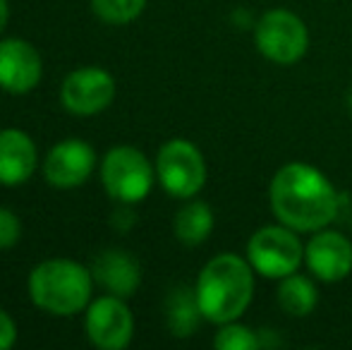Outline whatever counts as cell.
I'll list each match as a JSON object with an SVG mask.
<instances>
[{
  "mask_svg": "<svg viewBox=\"0 0 352 350\" xmlns=\"http://www.w3.org/2000/svg\"><path fill=\"white\" fill-rule=\"evenodd\" d=\"M269 206L276 221L297 233H316L338 219L340 195L316 166L290 161L271 177Z\"/></svg>",
  "mask_w": 352,
  "mask_h": 350,
  "instance_id": "1",
  "label": "cell"
},
{
  "mask_svg": "<svg viewBox=\"0 0 352 350\" xmlns=\"http://www.w3.org/2000/svg\"><path fill=\"white\" fill-rule=\"evenodd\" d=\"M254 274L247 257L221 252L204 264L197 276V300L206 322L228 324L240 319L254 300Z\"/></svg>",
  "mask_w": 352,
  "mask_h": 350,
  "instance_id": "2",
  "label": "cell"
},
{
  "mask_svg": "<svg viewBox=\"0 0 352 350\" xmlns=\"http://www.w3.org/2000/svg\"><path fill=\"white\" fill-rule=\"evenodd\" d=\"M32 303L53 317H72L89 307L94 274L74 259L56 257L34 266L27 281Z\"/></svg>",
  "mask_w": 352,
  "mask_h": 350,
  "instance_id": "3",
  "label": "cell"
},
{
  "mask_svg": "<svg viewBox=\"0 0 352 350\" xmlns=\"http://www.w3.org/2000/svg\"><path fill=\"white\" fill-rule=\"evenodd\" d=\"M245 257L252 269L269 281H280L305 264V243L300 233L285 223L261 226L250 235Z\"/></svg>",
  "mask_w": 352,
  "mask_h": 350,
  "instance_id": "4",
  "label": "cell"
},
{
  "mask_svg": "<svg viewBox=\"0 0 352 350\" xmlns=\"http://www.w3.org/2000/svg\"><path fill=\"white\" fill-rule=\"evenodd\" d=\"M156 182V166L137 146H113L101 161V185L118 204H140Z\"/></svg>",
  "mask_w": 352,
  "mask_h": 350,
  "instance_id": "5",
  "label": "cell"
},
{
  "mask_svg": "<svg viewBox=\"0 0 352 350\" xmlns=\"http://www.w3.org/2000/svg\"><path fill=\"white\" fill-rule=\"evenodd\" d=\"M256 51L269 63L280 67L295 65L309 51V29L292 10H266L254 24Z\"/></svg>",
  "mask_w": 352,
  "mask_h": 350,
  "instance_id": "6",
  "label": "cell"
},
{
  "mask_svg": "<svg viewBox=\"0 0 352 350\" xmlns=\"http://www.w3.org/2000/svg\"><path fill=\"white\" fill-rule=\"evenodd\" d=\"M156 180L175 199H192L206 185V161L201 149L190 140H168L156 154Z\"/></svg>",
  "mask_w": 352,
  "mask_h": 350,
  "instance_id": "7",
  "label": "cell"
},
{
  "mask_svg": "<svg viewBox=\"0 0 352 350\" xmlns=\"http://www.w3.org/2000/svg\"><path fill=\"white\" fill-rule=\"evenodd\" d=\"M84 331L98 350H122L135 336V317L125 298L101 295L84 309Z\"/></svg>",
  "mask_w": 352,
  "mask_h": 350,
  "instance_id": "8",
  "label": "cell"
},
{
  "mask_svg": "<svg viewBox=\"0 0 352 350\" xmlns=\"http://www.w3.org/2000/svg\"><path fill=\"white\" fill-rule=\"evenodd\" d=\"M116 98V80L103 67H77L63 80L60 101L72 116H96Z\"/></svg>",
  "mask_w": 352,
  "mask_h": 350,
  "instance_id": "9",
  "label": "cell"
},
{
  "mask_svg": "<svg viewBox=\"0 0 352 350\" xmlns=\"http://www.w3.org/2000/svg\"><path fill=\"white\" fill-rule=\"evenodd\" d=\"M305 266L321 283H340L352 274V243L340 230L321 228L305 243Z\"/></svg>",
  "mask_w": 352,
  "mask_h": 350,
  "instance_id": "10",
  "label": "cell"
},
{
  "mask_svg": "<svg viewBox=\"0 0 352 350\" xmlns=\"http://www.w3.org/2000/svg\"><path fill=\"white\" fill-rule=\"evenodd\" d=\"M96 166V151L89 142L70 137L48 149L43 159V177L58 190H72L91 177Z\"/></svg>",
  "mask_w": 352,
  "mask_h": 350,
  "instance_id": "11",
  "label": "cell"
},
{
  "mask_svg": "<svg viewBox=\"0 0 352 350\" xmlns=\"http://www.w3.org/2000/svg\"><path fill=\"white\" fill-rule=\"evenodd\" d=\"M43 77L41 53L27 39L0 41V89L8 94H29Z\"/></svg>",
  "mask_w": 352,
  "mask_h": 350,
  "instance_id": "12",
  "label": "cell"
},
{
  "mask_svg": "<svg viewBox=\"0 0 352 350\" xmlns=\"http://www.w3.org/2000/svg\"><path fill=\"white\" fill-rule=\"evenodd\" d=\"M36 166L38 151L27 132L17 130V127L0 130V185H24L34 175Z\"/></svg>",
  "mask_w": 352,
  "mask_h": 350,
  "instance_id": "13",
  "label": "cell"
},
{
  "mask_svg": "<svg viewBox=\"0 0 352 350\" xmlns=\"http://www.w3.org/2000/svg\"><path fill=\"white\" fill-rule=\"evenodd\" d=\"M94 281L103 285L111 295L132 298L142 283V266L125 250H106L91 264Z\"/></svg>",
  "mask_w": 352,
  "mask_h": 350,
  "instance_id": "14",
  "label": "cell"
},
{
  "mask_svg": "<svg viewBox=\"0 0 352 350\" xmlns=\"http://www.w3.org/2000/svg\"><path fill=\"white\" fill-rule=\"evenodd\" d=\"M201 322H206L201 314L197 290L187 285H177L166 300V324L168 331L175 338H190L199 331Z\"/></svg>",
  "mask_w": 352,
  "mask_h": 350,
  "instance_id": "15",
  "label": "cell"
},
{
  "mask_svg": "<svg viewBox=\"0 0 352 350\" xmlns=\"http://www.w3.org/2000/svg\"><path fill=\"white\" fill-rule=\"evenodd\" d=\"M216 226V216L213 209L201 199H185V204L180 206V211L173 219V233L187 248H197V245L206 243L213 233Z\"/></svg>",
  "mask_w": 352,
  "mask_h": 350,
  "instance_id": "16",
  "label": "cell"
},
{
  "mask_svg": "<svg viewBox=\"0 0 352 350\" xmlns=\"http://www.w3.org/2000/svg\"><path fill=\"white\" fill-rule=\"evenodd\" d=\"M276 300H278V307L287 317L305 319L319 305V288L314 283V276L305 274H290L285 278L278 281V290H276Z\"/></svg>",
  "mask_w": 352,
  "mask_h": 350,
  "instance_id": "17",
  "label": "cell"
},
{
  "mask_svg": "<svg viewBox=\"0 0 352 350\" xmlns=\"http://www.w3.org/2000/svg\"><path fill=\"white\" fill-rule=\"evenodd\" d=\"M213 348L218 350H256L261 348V333L252 327L242 324L240 319L235 322L221 324L213 336Z\"/></svg>",
  "mask_w": 352,
  "mask_h": 350,
  "instance_id": "18",
  "label": "cell"
},
{
  "mask_svg": "<svg viewBox=\"0 0 352 350\" xmlns=\"http://www.w3.org/2000/svg\"><path fill=\"white\" fill-rule=\"evenodd\" d=\"M146 8V0H91V10L101 22L106 24H122L135 22Z\"/></svg>",
  "mask_w": 352,
  "mask_h": 350,
  "instance_id": "19",
  "label": "cell"
},
{
  "mask_svg": "<svg viewBox=\"0 0 352 350\" xmlns=\"http://www.w3.org/2000/svg\"><path fill=\"white\" fill-rule=\"evenodd\" d=\"M22 238V221L17 214L5 206H0V250H10Z\"/></svg>",
  "mask_w": 352,
  "mask_h": 350,
  "instance_id": "20",
  "label": "cell"
},
{
  "mask_svg": "<svg viewBox=\"0 0 352 350\" xmlns=\"http://www.w3.org/2000/svg\"><path fill=\"white\" fill-rule=\"evenodd\" d=\"M17 343V324L0 307V350H8Z\"/></svg>",
  "mask_w": 352,
  "mask_h": 350,
  "instance_id": "21",
  "label": "cell"
},
{
  "mask_svg": "<svg viewBox=\"0 0 352 350\" xmlns=\"http://www.w3.org/2000/svg\"><path fill=\"white\" fill-rule=\"evenodd\" d=\"M132 206L135 204H120V209H116V214L111 216V223L116 226L118 230H130L132 226H135L137 216H135V211H132Z\"/></svg>",
  "mask_w": 352,
  "mask_h": 350,
  "instance_id": "22",
  "label": "cell"
},
{
  "mask_svg": "<svg viewBox=\"0 0 352 350\" xmlns=\"http://www.w3.org/2000/svg\"><path fill=\"white\" fill-rule=\"evenodd\" d=\"M8 17H10V5H8V0H0V34H3L5 24H8Z\"/></svg>",
  "mask_w": 352,
  "mask_h": 350,
  "instance_id": "23",
  "label": "cell"
},
{
  "mask_svg": "<svg viewBox=\"0 0 352 350\" xmlns=\"http://www.w3.org/2000/svg\"><path fill=\"white\" fill-rule=\"evenodd\" d=\"M348 108L352 111V89H350V94H348Z\"/></svg>",
  "mask_w": 352,
  "mask_h": 350,
  "instance_id": "24",
  "label": "cell"
}]
</instances>
